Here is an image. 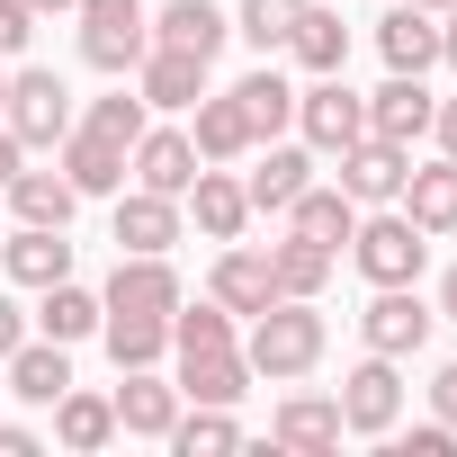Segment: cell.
<instances>
[{
	"label": "cell",
	"instance_id": "1",
	"mask_svg": "<svg viewBox=\"0 0 457 457\" xmlns=\"http://www.w3.org/2000/svg\"><path fill=\"white\" fill-rule=\"evenodd\" d=\"M243 359H252V377H270V386L305 377V368L323 359V314H314V296H270V305L252 314V332H243Z\"/></svg>",
	"mask_w": 457,
	"mask_h": 457
},
{
	"label": "cell",
	"instance_id": "2",
	"mask_svg": "<svg viewBox=\"0 0 457 457\" xmlns=\"http://www.w3.org/2000/svg\"><path fill=\"white\" fill-rule=\"evenodd\" d=\"M350 261H359V278H368V287H412V278H421V261H430V234H421L403 206H386V215H359Z\"/></svg>",
	"mask_w": 457,
	"mask_h": 457
},
{
	"label": "cell",
	"instance_id": "3",
	"mask_svg": "<svg viewBox=\"0 0 457 457\" xmlns=\"http://www.w3.org/2000/svg\"><path fill=\"white\" fill-rule=\"evenodd\" d=\"M81 63L90 72H135L153 54V10L144 0H81Z\"/></svg>",
	"mask_w": 457,
	"mask_h": 457
},
{
	"label": "cell",
	"instance_id": "4",
	"mask_svg": "<svg viewBox=\"0 0 457 457\" xmlns=\"http://www.w3.org/2000/svg\"><path fill=\"white\" fill-rule=\"evenodd\" d=\"M0 126H10L28 153H54L63 135H72V90L54 81V72H10V99H0Z\"/></svg>",
	"mask_w": 457,
	"mask_h": 457
},
{
	"label": "cell",
	"instance_id": "5",
	"mask_svg": "<svg viewBox=\"0 0 457 457\" xmlns=\"http://www.w3.org/2000/svg\"><path fill=\"white\" fill-rule=\"evenodd\" d=\"M179 270H170V252H117V278H108V296H99V314H179Z\"/></svg>",
	"mask_w": 457,
	"mask_h": 457
},
{
	"label": "cell",
	"instance_id": "6",
	"mask_svg": "<svg viewBox=\"0 0 457 457\" xmlns=\"http://www.w3.org/2000/svg\"><path fill=\"white\" fill-rule=\"evenodd\" d=\"M296 126H305L314 153H341V144L368 135V99H359L341 72H314V90H296Z\"/></svg>",
	"mask_w": 457,
	"mask_h": 457
},
{
	"label": "cell",
	"instance_id": "7",
	"mask_svg": "<svg viewBox=\"0 0 457 457\" xmlns=\"http://www.w3.org/2000/svg\"><path fill=\"white\" fill-rule=\"evenodd\" d=\"M403 421V377H395V359H359L350 377H341V430H359V439H386Z\"/></svg>",
	"mask_w": 457,
	"mask_h": 457
},
{
	"label": "cell",
	"instance_id": "8",
	"mask_svg": "<svg viewBox=\"0 0 457 457\" xmlns=\"http://www.w3.org/2000/svg\"><path fill=\"white\" fill-rule=\"evenodd\" d=\"M430 323H439V314H430L412 287H377L368 314H359V341H368L377 359H412V350L430 341Z\"/></svg>",
	"mask_w": 457,
	"mask_h": 457
},
{
	"label": "cell",
	"instance_id": "9",
	"mask_svg": "<svg viewBox=\"0 0 457 457\" xmlns=\"http://www.w3.org/2000/svg\"><path fill=\"white\" fill-rule=\"evenodd\" d=\"M126 170H135V188L188 197V179H197L206 162H197V144H188L179 126H144V135H135V153H126Z\"/></svg>",
	"mask_w": 457,
	"mask_h": 457
},
{
	"label": "cell",
	"instance_id": "10",
	"mask_svg": "<svg viewBox=\"0 0 457 457\" xmlns=\"http://www.w3.org/2000/svg\"><path fill=\"white\" fill-rule=\"evenodd\" d=\"M332 162H341V188H350L359 206H395V188H403V170H412V153L386 144V135H359V144H341Z\"/></svg>",
	"mask_w": 457,
	"mask_h": 457
},
{
	"label": "cell",
	"instance_id": "11",
	"mask_svg": "<svg viewBox=\"0 0 457 457\" xmlns=\"http://www.w3.org/2000/svg\"><path fill=\"white\" fill-rule=\"evenodd\" d=\"M430 117H439V99L421 90V72H386V90L368 99V135H386V144H421L430 135Z\"/></svg>",
	"mask_w": 457,
	"mask_h": 457
},
{
	"label": "cell",
	"instance_id": "12",
	"mask_svg": "<svg viewBox=\"0 0 457 457\" xmlns=\"http://www.w3.org/2000/svg\"><path fill=\"white\" fill-rule=\"evenodd\" d=\"M224 37H234V19H224L215 0H162V10H153V46H170V54L215 63V54H224Z\"/></svg>",
	"mask_w": 457,
	"mask_h": 457
},
{
	"label": "cell",
	"instance_id": "13",
	"mask_svg": "<svg viewBox=\"0 0 457 457\" xmlns=\"http://www.w3.org/2000/svg\"><path fill=\"white\" fill-rule=\"evenodd\" d=\"M117 377H126V386L108 395V403H117V430H126V439H170V421H179V386H162L153 368H117Z\"/></svg>",
	"mask_w": 457,
	"mask_h": 457
},
{
	"label": "cell",
	"instance_id": "14",
	"mask_svg": "<svg viewBox=\"0 0 457 457\" xmlns=\"http://www.w3.org/2000/svg\"><path fill=\"white\" fill-rule=\"evenodd\" d=\"M395 206L421 224V234L439 243V234H457V162L439 153V162H421V170H403V188H395Z\"/></svg>",
	"mask_w": 457,
	"mask_h": 457
},
{
	"label": "cell",
	"instance_id": "15",
	"mask_svg": "<svg viewBox=\"0 0 457 457\" xmlns=\"http://www.w3.org/2000/svg\"><path fill=\"white\" fill-rule=\"evenodd\" d=\"M377 54H386V72H430L439 63V19L421 10V0H395V10L377 19Z\"/></svg>",
	"mask_w": 457,
	"mask_h": 457
},
{
	"label": "cell",
	"instance_id": "16",
	"mask_svg": "<svg viewBox=\"0 0 457 457\" xmlns=\"http://www.w3.org/2000/svg\"><path fill=\"white\" fill-rule=\"evenodd\" d=\"M270 439H278V448H296V457L341 448V395H287V403L270 412Z\"/></svg>",
	"mask_w": 457,
	"mask_h": 457
},
{
	"label": "cell",
	"instance_id": "17",
	"mask_svg": "<svg viewBox=\"0 0 457 457\" xmlns=\"http://www.w3.org/2000/svg\"><path fill=\"white\" fill-rule=\"evenodd\" d=\"M287 234H305V243H323V252H350V234H359V197L350 188H296V206H287Z\"/></svg>",
	"mask_w": 457,
	"mask_h": 457
},
{
	"label": "cell",
	"instance_id": "18",
	"mask_svg": "<svg viewBox=\"0 0 457 457\" xmlns=\"http://www.w3.org/2000/svg\"><path fill=\"white\" fill-rule=\"evenodd\" d=\"M206 296H215L224 314H261V305L278 296V278H270V252H252V243H224V261H215Z\"/></svg>",
	"mask_w": 457,
	"mask_h": 457
},
{
	"label": "cell",
	"instance_id": "19",
	"mask_svg": "<svg viewBox=\"0 0 457 457\" xmlns=\"http://www.w3.org/2000/svg\"><path fill=\"white\" fill-rule=\"evenodd\" d=\"M0 270H10L19 287H54V278H72V243H63V224H19V234L0 243Z\"/></svg>",
	"mask_w": 457,
	"mask_h": 457
},
{
	"label": "cell",
	"instance_id": "20",
	"mask_svg": "<svg viewBox=\"0 0 457 457\" xmlns=\"http://www.w3.org/2000/svg\"><path fill=\"white\" fill-rule=\"evenodd\" d=\"M170 243H179V197L117 188V252H170Z\"/></svg>",
	"mask_w": 457,
	"mask_h": 457
},
{
	"label": "cell",
	"instance_id": "21",
	"mask_svg": "<svg viewBox=\"0 0 457 457\" xmlns=\"http://www.w3.org/2000/svg\"><path fill=\"white\" fill-rule=\"evenodd\" d=\"M179 395H188V403H243V395H252L243 341H234V350H179Z\"/></svg>",
	"mask_w": 457,
	"mask_h": 457
},
{
	"label": "cell",
	"instance_id": "22",
	"mask_svg": "<svg viewBox=\"0 0 457 457\" xmlns=\"http://www.w3.org/2000/svg\"><path fill=\"white\" fill-rule=\"evenodd\" d=\"M179 206L197 215V234H206V243H243V224H252V197H243V179H224V170H197Z\"/></svg>",
	"mask_w": 457,
	"mask_h": 457
},
{
	"label": "cell",
	"instance_id": "23",
	"mask_svg": "<svg viewBox=\"0 0 457 457\" xmlns=\"http://www.w3.org/2000/svg\"><path fill=\"white\" fill-rule=\"evenodd\" d=\"M135 99H144V108H197V99H206V63L153 46V54L135 63Z\"/></svg>",
	"mask_w": 457,
	"mask_h": 457
},
{
	"label": "cell",
	"instance_id": "24",
	"mask_svg": "<svg viewBox=\"0 0 457 457\" xmlns=\"http://www.w3.org/2000/svg\"><path fill=\"white\" fill-rule=\"evenodd\" d=\"M54 153H63V179H72L81 197H117V188H126V144H108V135L72 126Z\"/></svg>",
	"mask_w": 457,
	"mask_h": 457
},
{
	"label": "cell",
	"instance_id": "25",
	"mask_svg": "<svg viewBox=\"0 0 457 457\" xmlns=\"http://www.w3.org/2000/svg\"><path fill=\"white\" fill-rule=\"evenodd\" d=\"M54 439H63L72 457H99V448L117 439V403L90 395V386H63V395H54Z\"/></svg>",
	"mask_w": 457,
	"mask_h": 457
},
{
	"label": "cell",
	"instance_id": "26",
	"mask_svg": "<svg viewBox=\"0 0 457 457\" xmlns=\"http://www.w3.org/2000/svg\"><path fill=\"white\" fill-rule=\"evenodd\" d=\"M188 144H197V162H243V153H261V144H252V117H243V99H234V90L197 99V126H188Z\"/></svg>",
	"mask_w": 457,
	"mask_h": 457
},
{
	"label": "cell",
	"instance_id": "27",
	"mask_svg": "<svg viewBox=\"0 0 457 457\" xmlns=\"http://www.w3.org/2000/svg\"><path fill=\"white\" fill-rule=\"evenodd\" d=\"M305 179H314V162H305V144H270V153H261V170L243 179V197H252V215H287Z\"/></svg>",
	"mask_w": 457,
	"mask_h": 457
},
{
	"label": "cell",
	"instance_id": "28",
	"mask_svg": "<svg viewBox=\"0 0 457 457\" xmlns=\"http://www.w3.org/2000/svg\"><path fill=\"white\" fill-rule=\"evenodd\" d=\"M0 368H10V395H19V403H54V395L72 386V359H63V341H19Z\"/></svg>",
	"mask_w": 457,
	"mask_h": 457
},
{
	"label": "cell",
	"instance_id": "29",
	"mask_svg": "<svg viewBox=\"0 0 457 457\" xmlns=\"http://www.w3.org/2000/svg\"><path fill=\"white\" fill-rule=\"evenodd\" d=\"M72 206H81V188L63 179V170H10V215L19 224H72Z\"/></svg>",
	"mask_w": 457,
	"mask_h": 457
},
{
	"label": "cell",
	"instance_id": "30",
	"mask_svg": "<svg viewBox=\"0 0 457 457\" xmlns=\"http://www.w3.org/2000/svg\"><path fill=\"white\" fill-rule=\"evenodd\" d=\"M28 323H37L46 341H63V350H72V341H90V332H99V296H90V287H72V278H54V287H37V314H28Z\"/></svg>",
	"mask_w": 457,
	"mask_h": 457
},
{
	"label": "cell",
	"instance_id": "31",
	"mask_svg": "<svg viewBox=\"0 0 457 457\" xmlns=\"http://www.w3.org/2000/svg\"><path fill=\"white\" fill-rule=\"evenodd\" d=\"M287 54H296L305 72H341V63H350V19H341V10H314V0H305V19L287 28Z\"/></svg>",
	"mask_w": 457,
	"mask_h": 457
},
{
	"label": "cell",
	"instance_id": "32",
	"mask_svg": "<svg viewBox=\"0 0 457 457\" xmlns=\"http://www.w3.org/2000/svg\"><path fill=\"white\" fill-rule=\"evenodd\" d=\"M234 99H243V117H252V144H270L278 126H296V90H287V72H278V63L243 72V81H234Z\"/></svg>",
	"mask_w": 457,
	"mask_h": 457
},
{
	"label": "cell",
	"instance_id": "33",
	"mask_svg": "<svg viewBox=\"0 0 457 457\" xmlns=\"http://www.w3.org/2000/svg\"><path fill=\"white\" fill-rule=\"evenodd\" d=\"M332 270H341V252H323V243H305V234L270 243V278H278V296H323Z\"/></svg>",
	"mask_w": 457,
	"mask_h": 457
},
{
	"label": "cell",
	"instance_id": "34",
	"mask_svg": "<svg viewBox=\"0 0 457 457\" xmlns=\"http://www.w3.org/2000/svg\"><path fill=\"white\" fill-rule=\"evenodd\" d=\"M99 341H108V359H117V368H162L170 323H162V314H99Z\"/></svg>",
	"mask_w": 457,
	"mask_h": 457
},
{
	"label": "cell",
	"instance_id": "35",
	"mask_svg": "<svg viewBox=\"0 0 457 457\" xmlns=\"http://www.w3.org/2000/svg\"><path fill=\"white\" fill-rule=\"evenodd\" d=\"M170 448H179V457H224V448H243L234 403H197V412H179V421H170Z\"/></svg>",
	"mask_w": 457,
	"mask_h": 457
},
{
	"label": "cell",
	"instance_id": "36",
	"mask_svg": "<svg viewBox=\"0 0 457 457\" xmlns=\"http://www.w3.org/2000/svg\"><path fill=\"white\" fill-rule=\"evenodd\" d=\"M296 19H305V0H243V10H234V37L261 46V54H278Z\"/></svg>",
	"mask_w": 457,
	"mask_h": 457
},
{
	"label": "cell",
	"instance_id": "37",
	"mask_svg": "<svg viewBox=\"0 0 457 457\" xmlns=\"http://www.w3.org/2000/svg\"><path fill=\"white\" fill-rule=\"evenodd\" d=\"M170 350H234V314H224L215 296H206V305L179 296V314H170Z\"/></svg>",
	"mask_w": 457,
	"mask_h": 457
},
{
	"label": "cell",
	"instance_id": "38",
	"mask_svg": "<svg viewBox=\"0 0 457 457\" xmlns=\"http://www.w3.org/2000/svg\"><path fill=\"white\" fill-rule=\"evenodd\" d=\"M72 126H90V135H108V144H126V153H135V135L153 126V108H144V99H126V90H108V99H90Z\"/></svg>",
	"mask_w": 457,
	"mask_h": 457
},
{
	"label": "cell",
	"instance_id": "39",
	"mask_svg": "<svg viewBox=\"0 0 457 457\" xmlns=\"http://www.w3.org/2000/svg\"><path fill=\"white\" fill-rule=\"evenodd\" d=\"M28 37H37V10H28V0H0V63H19Z\"/></svg>",
	"mask_w": 457,
	"mask_h": 457
},
{
	"label": "cell",
	"instance_id": "40",
	"mask_svg": "<svg viewBox=\"0 0 457 457\" xmlns=\"http://www.w3.org/2000/svg\"><path fill=\"white\" fill-rule=\"evenodd\" d=\"M448 439H457V430H448V421H421V430H412V439H403V457H448Z\"/></svg>",
	"mask_w": 457,
	"mask_h": 457
},
{
	"label": "cell",
	"instance_id": "41",
	"mask_svg": "<svg viewBox=\"0 0 457 457\" xmlns=\"http://www.w3.org/2000/svg\"><path fill=\"white\" fill-rule=\"evenodd\" d=\"M430 412H439V421H448V430H457V359H448V368H439V377H430Z\"/></svg>",
	"mask_w": 457,
	"mask_h": 457
},
{
	"label": "cell",
	"instance_id": "42",
	"mask_svg": "<svg viewBox=\"0 0 457 457\" xmlns=\"http://www.w3.org/2000/svg\"><path fill=\"white\" fill-rule=\"evenodd\" d=\"M19 341H28V314H19V296H0V359H10Z\"/></svg>",
	"mask_w": 457,
	"mask_h": 457
},
{
	"label": "cell",
	"instance_id": "43",
	"mask_svg": "<svg viewBox=\"0 0 457 457\" xmlns=\"http://www.w3.org/2000/svg\"><path fill=\"white\" fill-rule=\"evenodd\" d=\"M0 457H37V430L28 421H0Z\"/></svg>",
	"mask_w": 457,
	"mask_h": 457
},
{
	"label": "cell",
	"instance_id": "44",
	"mask_svg": "<svg viewBox=\"0 0 457 457\" xmlns=\"http://www.w3.org/2000/svg\"><path fill=\"white\" fill-rule=\"evenodd\" d=\"M430 135H439V153L457 162V99H439V117H430Z\"/></svg>",
	"mask_w": 457,
	"mask_h": 457
},
{
	"label": "cell",
	"instance_id": "45",
	"mask_svg": "<svg viewBox=\"0 0 457 457\" xmlns=\"http://www.w3.org/2000/svg\"><path fill=\"white\" fill-rule=\"evenodd\" d=\"M19 162H28V144H19L10 126H0V188H10V170H19Z\"/></svg>",
	"mask_w": 457,
	"mask_h": 457
},
{
	"label": "cell",
	"instance_id": "46",
	"mask_svg": "<svg viewBox=\"0 0 457 457\" xmlns=\"http://www.w3.org/2000/svg\"><path fill=\"white\" fill-rule=\"evenodd\" d=\"M439 323H457V270L439 278Z\"/></svg>",
	"mask_w": 457,
	"mask_h": 457
},
{
	"label": "cell",
	"instance_id": "47",
	"mask_svg": "<svg viewBox=\"0 0 457 457\" xmlns=\"http://www.w3.org/2000/svg\"><path fill=\"white\" fill-rule=\"evenodd\" d=\"M448 28H439V63H457V10H439Z\"/></svg>",
	"mask_w": 457,
	"mask_h": 457
},
{
	"label": "cell",
	"instance_id": "48",
	"mask_svg": "<svg viewBox=\"0 0 457 457\" xmlns=\"http://www.w3.org/2000/svg\"><path fill=\"white\" fill-rule=\"evenodd\" d=\"M28 10H37V19H63V10H81V0H28Z\"/></svg>",
	"mask_w": 457,
	"mask_h": 457
},
{
	"label": "cell",
	"instance_id": "49",
	"mask_svg": "<svg viewBox=\"0 0 457 457\" xmlns=\"http://www.w3.org/2000/svg\"><path fill=\"white\" fill-rule=\"evenodd\" d=\"M421 10H430V19H439V10H457V0H421Z\"/></svg>",
	"mask_w": 457,
	"mask_h": 457
},
{
	"label": "cell",
	"instance_id": "50",
	"mask_svg": "<svg viewBox=\"0 0 457 457\" xmlns=\"http://www.w3.org/2000/svg\"><path fill=\"white\" fill-rule=\"evenodd\" d=\"M0 99H10V63H0Z\"/></svg>",
	"mask_w": 457,
	"mask_h": 457
}]
</instances>
